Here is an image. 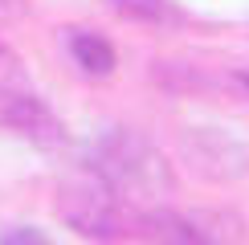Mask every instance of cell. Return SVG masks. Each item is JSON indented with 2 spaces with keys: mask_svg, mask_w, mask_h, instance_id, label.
Listing matches in <instances>:
<instances>
[{
  "mask_svg": "<svg viewBox=\"0 0 249 245\" xmlns=\"http://www.w3.org/2000/svg\"><path fill=\"white\" fill-rule=\"evenodd\" d=\"M86 172L115 188L127 204L147 209L172 196V163L163 159V151L155 147L147 135L131 127H107L102 135L86 147Z\"/></svg>",
  "mask_w": 249,
  "mask_h": 245,
  "instance_id": "cell-1",
  "label": "cell"
},
{
  "mask_svg": "<svg viewBox=\"0 0 249 245\" xmlns=\"http://www.w3.org/2000/svg\"><path fill=\"white\" fill-rule=\"evenodd\" d=\"M135 233L155 245H245V221L229 209H168L147 204L135 212Z\"/></svg>",
  "mask_w": 249,
  "mask_h": 245,
  "instance_id": "cell-2",
  "label": "cell"
},
{
  "mask_svg": "<svg viewBox=\"0 0 249 245\" xmlns=\"http://www.w3.org/2000/svg\"><path fill=\"white\" fill-rule=\"evenodd\" d=\"M57 212L82 237H98L110 241L119 233H135V204H127L115 188H107L94 172H82V176L66 180L57 192Z\"/></svg>",
  "mask_w": 249,
  "mask_h": 245,
  "instance_id": "cell-3",
  "label": "cell"
},
{
  "mask_svg": "<svg viewBox=\"0 0 249 245\" xmlns=\"http://www.w3.org/2000/svg\"><path fill=\"white\" fill-rule=\"evenodd\" d=\"M0 127L25 135L29 143H37V147H61V143H66L61 119L33 94V90H17V94L0 98Z\"/></svg>",
  "mask_w": 249,
  "mask_h": 245,
  "instance_id": "cell-4",
  "label": "cell"
},
{
  "mask_svg": "<svg viewBox=\"0 0 249 245\" xmlns=\"http://www.w3.org/2000/svg\"><path fill=\"white\" fill-rule=\"evenodd\" d=\"M70 57H74V66L82 74H90V78H107V74H115V66H119L115 45L102 33H94V29H70Z\"/></svg>",
  "mask_w": 249,
  "mask_h": 245,
  "instance_id": "cell-5",
  "label": "cell"
},
{
  "mask_svg": "<svg viewBox=\"0 0 249 245\" xmlns=\"http://www.w3.org/2000/svg\"><path fill=\"white\" fill-rule=\"evenodd\" d=\"M107 4L127 20H139V25H172L176 20L172 0H107Z\"/></svg>",
  "mask_w": 249,
  "mask_h": 245,
  "instance_id": "cell-6",
  "label": "cell"
},
{
  "mask_svg": "<svg viewBox=\"0 0 249 245\" xmlns=\"http://www.w3.org/2000/svg\"><path fill=\"white\" fill-rule=\"evenodd\" d=\"M17 90H29V70H25L17 49L8 41H0V98L17 94Z\"/></svg>",
  "mask_w": 249,
  "mask_h": 245,
  "instance_id": "cell-7",
  "label": "cell"
},
{
  "mask_svg": "<svg viewBox=\"0 0 249 245\" xmlns=\"http://www.w3.org/2000/svg\"><path fill=\"white\" fill-rule=\"evenodd\" d=\"M0 245H49V237L33 225H13V229L0 233Z\"/></svg>",
  "mask_w": 249,
  "mask_h": 245,
  "instance_id": "cell-8",
  "label": "cell"
},
{
  "mask_svg": "<svg viewBox=\"0 0 249 245\" xmlns=\"http://www.w3.org/2000/svg\"><path fill=\"white\" fill-rule=\"evenodd\" d=\"M237 86H241L245 94H249V70H241V74H237Z\"/></svg>",
  "mask_w": 249,
  "mask_h": 245,
  "instance_id": "cell-9",
  "label": "cell"
},
{
  "mask_svg": "<svg viewBox=\"0 0 249 245\" xmlns=\"http://www.w3.org/2000/svg\"><path fill=\"white\" fill-rule=\"evenodd\" d=\"M0 8H8V0H0Z\"/></svg>",
  "mask_w": 249,
  "mask_h": 245,
  "instance_id": "cell-10",
  "label": "cell"
}]
</instances>
